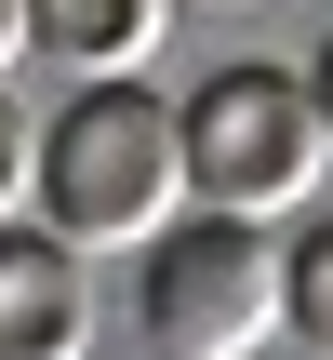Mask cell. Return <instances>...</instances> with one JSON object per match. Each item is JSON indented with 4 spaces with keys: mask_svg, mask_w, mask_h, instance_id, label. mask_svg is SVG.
I'll return each instance as SVG.
<instances>
[{
    "mask_svg": "<svg viewBox=\"0 0 333 360\" xmlns=\"http://www.w3.org/2000/svg\"><path fill=\"white\" fill-rule=\"evenodd\" d=\"M294 334L333 360V214L307 227V240H294Z\"/></svg>",
    "mask_w": 333,
    "mask_h": 360,
    "instance_id": "obj_6",
    "label": "cell"
},
{
    "mask_svg": "<svg viewBox=\"0 0 333 360\" xmlns=\"http://www.w3.org/2000/svg\"><path fill=\"white\" fill-rule=\"evenodd\" d=\"M13 53H40V40H27V0H0V67H13Z\"/></svg>",
    "mask_w": 333,
    "mask_h": 360,
    "instance_id": "obj_8",
    "label": "cell"
},
{
    "mask_svg": "<svg viewBox=\"0 0 333 360\" xmlns=\"http://www.w3.org/2000/svg\"><path fill=\"white\" fill-rule=\"evenodd\" d=\"M93 347V281H80V240L13 214L0 227V360H80Z\"/></svg>",
    "mask_w": 333,
    "mask_h": 360,
    "instance_id": "obj_4",
    "label": "cell"
},
{
    "mask_svg": "<svg viewBox=\"0 0 333 360\" xmlns=\"http://www.w3.org/2000/svg\"><path fill=\"white\" fill-rule=\"evenodd\" d=\"M187 174H200V200H214V214L280 227V214L333 174L320 80H280V67H214V80L187 94Z\"/></svg>",
    "mask_w": 333,
    "mask_h": 360,
    "instance_id": "obj_3",
    "label": "cell"
},
{
    "mask_svg": "<svg viewBox=\"0 0 333 360\" xmlns=\"http://www.w3.org/2000/svg\"><path fill=\"white\" fill-rule=\"evenodd\" d=\"M13 214H40V120L0 94V227H13Z\"/></svg>",
    "mask_w": 333,
    "mask_h": 360,
    "instance_id": "obj_7",
    "label": "cell"
},
{
    "mask_svg": "<svg viewBox=\"0 0 333 360\" xmlns=\"http://www.w3.org/2000/svg\"><path fill=\"white\" fill-rule=\"evenodd\" d=\"M307 80H320V120H333V40H320V67H307Z\"/></svg>",
    "mask_w": 333,
    "mask_h": 360,
    "instance_id": "obj_9",
    "label": "cell"
},
{
    "mask_svg": "<svg viewBox=\"0 0 333 360\" xmlns=\"http://www.w3.org/2000/svg\"><path fill=\"white\" fill-rule=\"evenodd\" d=\"M200 13H254V0H200Z\"/></svg>",
    "mask_w": 333,
    "mask_h": 360,
    "instance_id": "obj_10",
    "label": "cell"
},
{
    "mask_svg": "<svg viewBox=\"0 0 333 360\" xmlns=\"http://www.w3.org/2000/svg\"><path fill=\"white\" fill-rule=\"evenodd\" d=\"M160 13L174 0H27V40L53 67H80V80H133L147 40H160Z\"/></svg>",
    "mask_w": 333,
    "mask_h": 360,
    "instance_id": "obj_5",
    "label": "cell"
},
{
    "mask_svg": "<svg viewBox=\"0 0 333 360\" xmlns=\"http://www.w3.org/2000/svg\"><path fill=\"white\" fill-rule=\"evenodd\" d=\"M133 321L160 360H254L267 334H294V254L254 227V214H187L147 240L133 267Z\"/></svg>",
    "mask_w": 333,
    "mask_h": 360,
    "instance_id": "obj_2",
    "label": "cell"
},
{
    "mask_svg": "<svg viewBox=\"0 0 333 360\" xmlns=\"http://www.w3.org/2000/svg\"><path fill=\"white\" fill-rule=\"evenodd\" d=\"M187 214H200V174H187V107L174 94L80 80L40 120V227H67L80 254H147Z\"/></svg>",
    "mask_w": 333,
    "mask_h": 360,
    "instance_id": "obj_1",
    "label": "cell"
}]
</instances>
